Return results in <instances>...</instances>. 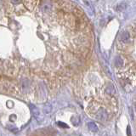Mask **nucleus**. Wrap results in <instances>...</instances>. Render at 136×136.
Masks as SVG:
<instances>
[{"label": "nucleus", "instance_id": "1", "mask_svg": "<svg viewBox=\"0 0 136 136\" xmlns=\"http://www.w3.org/2000/svg\"><path fill=\"white\" fill-rule=\"evenodd\" d=\"M23 3L26 8H27L28 10H33L37 6L38 2H37V0H23Z\"/></svg>", "mask_w": 136, "mask_h": 136}, {"label": "nucleus", "instance_id": "2", "mask_svg": "<svg viewBox=\"0 0 136 136\" xmlns=\"http://www.w3.org/2000/svg\"><path fill=\"white\" fill-rule=\"evenodd\" d=\"M129 39H130V35L128 33V32H127V31L122 32V34L120 35V38H119L120 42L122 43H127L129 41Z\"/></svg>", "mask_w": 136, "mask_h": 136}, {"label": "nucleus", "instance_id": "3", "mask_svg": "<svg viewBox=\"0 0 136 136\" xmlns=\"http://www.w3.org/2000/svg\"><path fill=\"white\" fill-rule=\"evenodd\" d=\"M51 9H52V4H51V3H49V2H45V3H43V6H42V10L44 12L50 11Z\"/></svg>", "mask_w": 136, "mask_h": 136}, {"label": "nucleus", "instance_id": "4", "mask_svg": "<svg viewBox=\"0 0 136 136\" xmlns=\"http://www.w3.org/2000/svg\"><path fill=\"white\" fill-rule=\"evenodd\" d=\"M88 127H89V130L92 132H97L98 131V127H97V125L95 123V122H90L88 123Z\"/></svg>", "mask_w": 136, "mask_h": 136}, {"label": "nucleus", "instance_id": "5", "mask_svg": "<svg viewBox=\"0 0 136 136\" xmlns=\"http://www.w3.org/2000/svg\"><path fill=\"white\" fill-rule=\"evenodd\" d=\"M98 117L102 121L106 120V119L107 118V116H106V111H105L104 110H100V111H99V113H98Z\"/></svg>", "mask_w": 136, "mask_h": 136}, {"label": "nucleus", "instance_id": "6", "mask_svg": "<svg viewBox=\"0 0 136 136\" xmlns=\"http://www.w3.org/2000/svg\"><path fill=\"white\" fill-rule=\"evenodd\" d=\"M115 65H116V67H120L123 65V60H122V59L121 58V57L117 56V58L115 59Z\"/></svg>", "mask_w": 136, "mask_h": 136}, {"label": "nucleus", "instance_id": "7", "mask_svg": "<svg viewBox=\"0 0 136 136\" xmlns=\"http://www.w3.org/2000/svg\"><path fill=\"white\" fill-rule=\"evenodd\" d=\"M127 8V4L125 3H121L120 4H118V6H117V10H124L125 9Z\"/></svg>", "mask_w": 136, "mask_h": 136}, {"label": "nucleus", "instance_id": "8", "mask_svg": "<svg viewBox=\"0 0 136 136\" xmlns=\"http://www.w3.org/2000/svg\"><path fill=\"white\" fill-rule=\"evenodd\" d=\"M21 1L22 0H10V2L12 3H14V4H19V3H21Z\"/></svg>", "mask_w": 136, "mask_h": 136}, {"label": "nucleus", "instance_id": "9", "mask_svg": "<svg viewBox=\"0 0 136 136\" xmlns=\"http://www.w3.org/2000/svg\"><path fill=\"white\" fill-rule=\"evenodd\" d=\"M58 124L59 125H61L62 126V128H67V124H65V123H62V122H58Z\"/></svg>", "mask_w": 136, "mask_h": 136}, {"label": "nucleus", "instance_id": "10", "mask_svg": "<svg viewBox=\"0 0 136 136\" xmlns=\"http://www.w3.org/2000/svg\"><path fill=\"white\" fill-rule=\"evenodd\" d=\"M128 136H131V132H130V128H129V126L128 127Z\"/></svg>", "mask_w": 136, "mask_h": 136}, {"label": "nucleus", "instance_id": "11", "mask_svg": "<svg viewBox=\"0 0 136 136\" xmlns=\"http://www.w3.org/2000/svg\"><path fill=\"white\" fill-rule=\"evenodd\" d=\"M133 31L136 32V24H135V25L133 26Z\"/></svg>", "mask_w": 136, "mask_h": 136}, {"label": "nucleus", "instance_id": "12", "mask_svg": "<svg viewBox=\"0 0 136 136\" xmlns=\"http://www.w3.org/2000/svg\"><path fill=\"white\" fill-rule=\"evenodd\" d=\"M2 7V0H0V9H1Z\"/></svg>", "mask_w": 136, "mask_h": 136}, {"label": "nucleus", "instance_id": "13", "mask_svg": "<svg viewBox=\"0 0 136 136\" xmlns=\"http://www.w3.org/2000/svg\"><path fill=\"white\" fill-rule=\"evenodd\" d=\"M135 111H136V106H135Z\"/></svg>", "mask_w": 136, "mask_h": 136}]
</instances>
